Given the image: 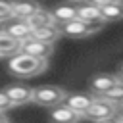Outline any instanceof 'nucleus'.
Instances as JSON below:
<instances>
[{
    "mask_svg": "<svg viewBox=\"0 0 123 123\" xmlns=\"http://www.w3.org/2000/svg\"><path fill=\"white\" fill-rule=\"evenodd\" d=\"M92 102H94V96H92V94L73 92V94H67V98H65V102H63V104H65L67 108H71L73 111H77V113L85 115Z\"/></svg>",
    "mask_w": 123,
    "mask_h": 123,
    "instance_id": "obj_11",
    "label": "nucleus"
},
{
    "mask_svg": "<svg viewBox=\"0 0 123 123\" xmlns=\"http://www.w3.org/2000/svg\"><path fill=\"white\" fill-rule=\"evenodd\" d=\"M98 123H119V117H110V119H104V121H98Z\"/></svg>",
    "mask_w": 123,
    "mask_h": 123,
    "instance_id": "obj_22",
    "label": "nucleus"
},
{
    "mask_svg": "<svg viewBox=\"0 0 123 123\" xmlns=\"http://www.w3.org/2000/svg\"><path fill=\"white\" fill-rule=\"evenodd\" d=\"M0 123H10V119H8V115L4 111H0Z\"/></svg>",
    "mask_w": 123,
    "mask_h": 123,
    "instance_id": "obj_23",
    "label": "nucleus"
},
{
    "mask_svg": "<svg viewBox=\"0 0 123 123\" xmlns=\"http://www.w3.org/2000/svg\"><path fill=\"white\" fill-rule=\"evenodd\" d=\"M21 52L35 56V58H40V60H48L54 52V44H46V42H40V40L31 37V38L21 42Z\"/></svg>",
    "mask_w": 123,
    "mask_h": 123,
    "instance_id": "obj_5",
    "label": "nucleus"
},
{
    "mask_svg": "<svg viewBox=\"0 0 123 123\" xmlns=\"http://www.w3.org/2000/svg\"><path fill=\"white\" fill-rule=\"evenodd\" d=\"M60 29H62V35L71 37V38H85V37H88V35L94 33V29L88 23H85L83 19H79V17L73 19V21H69V23H63Z\"/></svg>",
    "mask_w": 123,
    "mask_h": 123,
    "instance_id": "obj_8",
    "label": "nucleus"
},
{
    "mask_svg": "<svg viewBox=\"0 0 123 123\" xmlns=\"http://www.w3.org/2000/svg\"><path fill=\"white\" fill-rule=\"evenodd\" d=\"M0 33H2V29H0Z\"/></svg>",
    "mask_w": 123,
    "mask_h": 123,
    "instance_id": "obj_28",
    "label": "nucleus"
},
{
    "mask_svg": "<svg viewBox=\"0 0 123 123\" xmlns=\"http://www.w3.org/2000/svg\"><path fill=\"white\" fill-rule=\"evenodd\" d=\"M119 75H121V77H123V63H121V65H119Z\"/></svg>",
    "mask_w": 123,
    "mask_h": 123,
    "instance_id": "obj_24",
    "label": "nucleus"
},
{
    "mask_svg": "<svg viewBox=\"0 0 123 123\" xmlns=\"http://www.w3.org/2000/svg\"><path fill=\"white\" fill-rule=\"evenodd\" d=\"M102 12V17L104 21H115V19H121L123 17V2H111V4H106L100 8Z\"/></svg>",
    "mask_w": 123,
    "mask_h": 123,
    "instance_id": "obj_17",
    "label": "nucleus"
},
{
    "mask_svg": "<svg viewBox=\"0 0 123 123\" xmlns=\"http://www.w3.org/2000/svg\"><path fill=\"white\" fill-rule=\"evenodd\" d=\"M71 2H81V0H71Z\"/></svg>",
    "mask_w": 123,
    "mask_h": 123,
    "instance_id": "obj_27",
    "label": "nucleus"
},
{
    "mask_svg": "<svg viewBox=\"0 0 123 123\" xmlns=\"http://www.w3.org/2000/svg\"><path fill=\"white\" fill-rule=\"evenodd\" d=\"M60 35H62V29H60V25H46V27H40V29H35L33 31V38H37V40H40V42H46V44H54L58 38H60Z\"/></svg>",
    "mask_w": 123,
    "mask_h": 123,
    "instance_id": "obj_13",
    "label": "nucleus"
},
{
    "mask_svg": "<svg viewBox=\"0 0 123 123\" xmlns=\"http://www.w3.org/2000/svg\"><path fill=\"white\" fill-rule=\"evenodd\" d=\"M52 17H54V23L62 27L63 23H69V21L77 19V8L69 6V4H62V6L52 10Z\"/></svg>",
    "mask_w": 123,
    "mask_h": 123,
    "instance_id": "obj_14",
    "label": "nucleus"
},
{
    "mask_svg": "<svg viewBox=\"0 0 123 123\" xmlns=\"http://www.w3.org/2000/svg\"><path fill=\"white\" fill-rule=\"evenodd\" d=\"M119 123H123V117H121V115H119Z\"/></svg>",
    "mask_w": 123,
    "mask_h": 123,
    "instance_id": "obj_26",
    "label": "nucleus"
},
{
    "mask_svg": "<svg viewBox=\"0 0 123 123\" xmlns=\"http://www.w3.org/2000/svg\"><path fill=\"white\" fill-rule=\"evenodd\" d=\"M40 10V4L35 0H15L12 2V17L27 21L31 15H35Z\"/></svg>",
    "mask_w": 123,
    "mask_h": 123,
    "instance_id": "obj_7",
    "label": "nucleus"
},
{
    "mask_svg": "<svg viewBox=\"0 0 123 123\" xmlns=\"http://www.w3.org/2000/svg\"><path fill=\"white\" fill-rule=\"evenodd\" d=\"M102 98H106V100L113 102L115 106H121V104H123V81L119 79V83H117L113 88H110Z\"/></svg>",
    "mask_w": 123,
    "mask_h": 123,
    "instance_id": "obj_18",
    "label": "nucleus"
},
{
    "mask_svg": "<svg viewBox=\"0 0 123 123\" xmlns=\"http://www.w3.org/2000/svg\"><path fill=\"white\" fill-rule=\"evenodd\" d=\"M90 4H94V6H98V8H102V6H106V4H111V2H121V0H88Z\"/></svg>",
    "mask_w": 123,
    "mask_h": 123,
    "instance_id": "obj_21",
    "label": "nucleus"
},
{
    "mask_svg": "<svg viewBox=\"0 0 123 123\" xmlns=\"http://www.w3.org/2000/svg\"><path fill=\"white\" fill-rule=\"evenodd\" d=\"M10 108H13V106H12V102H10V98L6 96V92H4V90H0V111H8Z\"/></svg>",
    "mask_w": 123,
    "mask_h": 123,
    "instance_id": "obj_20",
    "label": "nucleus"
},
{
    "mask_svg": "<svg viewBox=\"0 0 123 123\" xmlns=\"http://www.w3.org/2000/svg\"><path fill=\"white\" fill-rule=\"evenodd\" d=\"M19 52H21V42L2 31L0 33V58H12Z\"/></svg>",
    "mask_w": 123,
    "mask_h": 123,
    "instance_id": "obj_15",
    "label": "nucleus"
},
{
    "mask_svg": "<svg viewBox=\"0 0 123 123\" xmlns=\"http://www.w3.org/2000/svg\"><path fill=\"white\" fill-rule=\"evenodd\" d=\"M77 17H79V19H83L85 23H88L94 31H98V29L106 23V21H104V17H102L100 8H98V6H94V4H90V2L77 6Z\"/></svg>",
    "mask_w": 123,
    "mask_h": 123,
    "instance_id": "obj_4",
    "label": "nucleus"
},
{
    "mask_svg": "<svg viewBox=\"0 0 123 123\" xmlns=\"http://www.w3.org/2000/svg\"><path fill=\"white\" fill-rule=\"evenodd\" d=\"M119 111H121V117H123V104L119 106Z\"/></svg>",
    "mask_w": 123,
    "mask_h": 123,
    "instance_id": "obj_25",
    "label": "nucleus"
},
{
    "mask_svg": "<svg viewBox=\"0 0 123 123\" xmlns=\"http://www.w3.org/2000/svg\"><path fill=\"white\" fill-rule=\"evenodd\" d=\"M81 117H83L81 113L73 111V110L67 108L65 104H62V106H58V108H54V110L50 111L52 123H77Z\"/></svg>",
    "mask_w": 123,
    "mask_h": 123,
    "instance_id": "obj_12",
    "label": "nucleus"
},
{
    "mask_svg": "<svg viewBox=\"0 0 123 123\" xmlns=\"http://www.w3.org/2000/svg\"><path fill=\"white\" fill-rule=\"evenodd\" d=\"M27 23H29V27L35 31V29H40V27H46V25H54V17H52V12L40 8L35 15H31V17L27 19Z\"/></svg>",
    "mask_w": 123,
    "mask_h": 123,
    "instance_id": "obj_16",
    "label": "nucleus"
},
{
    "mask_svg": "<svg viewBox=\"0 0 123 123\" xmlns=\"http://www.w3.org/2000/svg\"><path fill=\"white\" fill-rule=\"evenodd\" d=\"M8 69H10V73H13L17 77H35V75H38L46 69V60L29 56L25 52H19V54L10 58Z\"/></svg>",
    "mask_w": 123,
    "mask_h": 123,
    "instance_id": "obj_1",
    "label": "nucleus"
},
{
    "mask_svg": "<svg viewBox=\"0 0 123 123\" xmlns=\"http://www.w3.org/2000/svg\"><path fill=\"white\" fill-rule=\"evenodd\" d=\"M10 19H13V17H12V2L0 0V23L10 21Z\"/></svg>",
    "mask_w": 123,
    "mask_h": 123,
    "instance_id": "obj_19",
    "label": "nucleus"
},
{
    "mask_svg": "<svg viewBox=\"0 0 123 123\" xmlns=\"http://www.w3.org/2000/svg\"><path fill=\"white\" fill-rule=\"evenodd\" d=\"M6 35H10L12 38H15V40H19V42H23V40H27V38H31V35H33V29L29 27V23L27 21H23V19H12L4 29H2Z\"/></svg>",
    "mask_w": 123,
    "mask_h": 123,
    "instance_id": "obj_9",
    "label": "nucleus"
},
{
    "mask_svg": "<svg viewBox=\"0 0 123 123\" xmlns=\"http://www.w3.org/2000/svg\"><path fill=\"white\" fill-rule=\"evenodd\" d=\"M65 98H67V92L54 85H40L33 88V102L42 108H58L65 102Z\"/></svg>",
    "mask_w": 123,
    "mask_h": 123,
    "instance_id": "obj_2",
    "label": "nucleus"
},
{
    "mask_svg": "<svg viewBox=\"0 0 123 123\" xmlns=\"http://www.w3.org/2000/svg\"><path fill=\"white\" fill-rule=\"evenodd\" d=\"M121 2H123V0H121Z\"/></svg>",
    "mask_w": 123,
    "mask_h": 123,
    "instance_id": "obj_29",
    "label": "nucleus"
},
{
    "mask_svg": "<svg viewBox=\"0 0 123 123\" xmlns=\"http://www.w3.org/2000/svg\"><path fill=\"white\" fill-rule=\"evenodd\" d=\"M117 108L113 102L106 100V98H94V102L90 104V108L86 110V113L83 117L90 119V121H104V119H110V117H115L117 113Z\"/></svg>",
    "mask_w": 123,
    "mask_h": 123,
    "instance_id": "obj_3",
    "label": "nucleus"
},
{
    "mask_svg": "<svg viewBox=\"0 0 123 123\" xmlns=\"http://www.w3.org/2000/svg\"><path fill=\"white\" fill-rule=\"evenodd\" d=\"M119 83V77L117 75H111V73H100L96 77H92L90 81V90L98 96H104L110 88H113L115 85Z\"/></svg>",
    "mask_w": 123,
    "mask_h": 123,
    "instance_id": "obj_10",
    "label": "nucleus"
},
{
    "mask_svg": "<svg viewBox=\"0 0 123 123\" xmlns=\"http://www.w3.org/2000/svg\"><path fill=\"white\" fill-rule=\"evenodd\" d=\"M6 96L10 98L12 106H21V104H27V102H33V88L27 86V85H10L6 90Z\"/></svg>",
    "mask_w": 123,
    "mask_h": 123,
    "instance_id": "obj_6",
    "label": "nucleus"
}]
</instances>
